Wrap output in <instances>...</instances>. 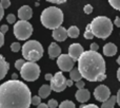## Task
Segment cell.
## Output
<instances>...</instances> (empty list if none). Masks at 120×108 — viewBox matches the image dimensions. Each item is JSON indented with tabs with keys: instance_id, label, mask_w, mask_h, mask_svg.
I'll return each instance as SVG.
<instances>
[{
	"instance_id": "obj_1",
	"label": "cell",
	"mask_w": 120,
	"mask_h": 108,
	"mask_svg": "<svg viewBox=\"0 0 120 108\" xmlns=\"http://www.w3.org/2000/svg\"><path fill=\"white\" fill-rule=\"evenodd\" d=\"M31 90L23 82L8 81L0 85V108H30Z\"/></svg>"
},
{
	"instance_id": "obj_2",
	"label": "cell",
	"mask_w": 120,
	"mask_h": 108,
	"mask_svg": "<svg viewBox=\"0 0 120 108\" xmlns=\"http://www.w3.org/2000/svg\"><path fill=\"white\" fill-rule=\"evenodd\" d=\"M78 70L82 79L89 82H101L106 79L105 62L98 52L84 51L78 59Z\"/></svg>"
},
{
	"instance_id": "obj_3",
	"label": "cell",
	"mask_w": 120,
	"mask_h": 108,
	"mask_svg": "<svg viewBox=\"0 0 120 108\" xmlns=\"http://www.w3.org/2000/svg\"><path fill=\"white\" fill-rule=\"evenodd\" d=\"M40 20L42 25L46 29L55 30L61 27L63 22V12L57 6H49L41 13Z\"/></svg>"
},
{
	"instance_id": "obj_4",
	"label": "cell",
	"mask_w": 120,
	"mask_h": 108,
	"mask_svg": "<svg viewBox=\"0 0 120 108\" xmlns=\"http://www.w3.org/2000/svg\"><path fill=\"white\" fill-rule=\"evenodd\" d=\"M90 25H91V30L94 36L101 39L108 38L113 32V22L109 17L97 16L92 20Z\"/></svg>"
},
{
	"instance_id": "obj_5",
	"label": "cell",
	"mask_w": 120,
	"mask_h": 108,
	"mask_svg": "<svg viewBox=\"0 0 120 108\" xmlns=\"http://www.w3.org/2000/svg\"><path fill=\"white\" fill-rule=\"evenodd\" d=\"M22 55L27 62H36L43 55V47L37 40H29L22 46Z\"/></svg>"
},
{
	"instance_id": "obj_6",
	"label": "cell",
	"mask_w": 120,
	"mask_h": 108,
	"mask_svg": "<svg viewBox=\"0 0 120 108\" xmlns=\"http://www.w3.org/2000/svg\"><path fill=\"white\" fill-rule=\"evenodd\" d=\"M20 75L25 81L34 82L38 79L40 75V67L36 62H25V64L20 70Z\"/></svg>"
},
{
	"instance_id": "obj_7",
	"label": "cell",
	"mask_w": 120,
	"mask_h": 108,
	"mask_svg": "<svg viewBox=\"0 0 120 108\" xmlns=\"http://www.w3.org/2000/svg\"><path fill=\"white\" fill-rule=\"evenodd\" d=\"M33 33V27L29 21L19 20L14 25V35L18 40H26Z\"/></svg>"
},
{
	"instance_id": "obj_8",
	"label": "cell",
	"mask_w": 120,
	"mask_h": 108,
	"mask_svg": "<svg viewBox=\"0 0 120 108\" xmlns=\"http://www.w3.org/2000/svg\"><path fill=\"white\" fill-rule=\"evenodd\" d=\"M50 87L55 92H61L66 88V79L64 77V75L62 74L61 71H59L55 75H53Z\"/></svg>"
},
{
	"instance_id": "obj_9",
	"label": "cell",
	"mask_w": 120,
	"mask_h": 108,
	"mask_svg": "<svg viewBox=\"0 0 120 108\" xmlns=\"http://www.w3.org/2000/svg\"><path fill=\"white\" fill-rule=\"evenodd\" d=\"M57 65L62 72H71L74 69L75 62L68 56V54H61L57 58Z\"/></svg>"
},
{
	"instance_id": "obj_10",
	"label": "cell",
	"mask_w": 120,
	"mask_h": 108,
	"mask_svg": "<svg viewBox=\"0 0 120 108\" xmlns=\"http://www.w3.org/2000/svg\"><path fill=\"white\" fill-rule=\"evenodd\" d=\"M94 96L99 102H105L111 98V91L105 85H99L94 90Z\"/></svg>"
},
{
	"instance_id": "obj_11",
	"label": "cell",
	"mask_w": 120,
	"mask_h": 108,
	"mask_svg": "<svg viewBox=\"0 0 120 108\" xmlns=\"http://www.w3.org/2000/svg\"><path fill=\"white\" fill-rule=\"evenodd\" d=\"M83 52H84V50L80 44H72L68 47V56L74 62H77Z\"/></svg>"
},
{
	"instance_id": "obj_12",
	"label": "cell",
	"mask_w": 120,
	"mask_h": 108,
	"mask_svg": "<svg viewBox=\"0 0 120 108\" xmlns=\"http://www.w3.org/2000/svg\"><path fill=\"white\" fill-rule=\"evenodd\" d=\"M32 16H33V11H32L31 6L22 5L18 10V18L20 19V20L27 21L29 19L32 18Z\"/></svg>"
},
{
	"instance_id": "obj_13",
	"label": "cell",
	"mask_w": 120,
	"mask_h": 108,
	"mask_svg": "<svg viewBox=\"0 0 120 108\" xmlns=\"http://www.w3.org/2000/svg\"><path fill=\"white\" fill-rule=\"evenodd\" d=\"M68 37V30L63 27H59L53 30V38L57 42H64Z\"/></svg>"
},
{
	"instance_id": "obj_14",
	"label": "cell",
	"mask_w": 120,
	"mask_h": 108,
	"mask_svg": "<svg viewBox=\"0 0 120 108\" xmlns=\"http://www.w3.org/2000/svg\"><path fill=\"white\" fill-rule=\"evenodd\" d=\"M75 98H76V100L78 101V102L85 103L90 100V98H91V93H90L89 90L84 89V88H83V89H78L76 91Z\"/></svg>"
},
{
	"instance_id": "obj_15",
	"label": "cell",
	"mask_w": 120,
	"mask_h": 108,
	"mask_svg": "<svg viewBox=\"0 0 120 108\" xmlns=\"http://www.w3.org/2000/svg\"><path fill=\"white\" fill-rule=\"evenodd\" d=\"M49 56L50 58H58L61 55V48L56 44V42H52V44L49 46L48 49Z\"/></svg>"
},
{
	"instance_id": "obj_16",
	"label": "cell",
	"mask_w": 120,
	"mask_h": 108,
	"mask_svg": "<svg viewBox=\"0 0 120 108\" xmlns=\"http://www.w3.org/2000/svg\"><path fill=\"white\" fill-rule=\"evenodd\" d=\"M8 69H10V64H8L5 60V58L0 54V81L5 77Z\"/></svg>"
},
{
	"instance_id": "obj_17",
	"label": "cell",
	"mask_w": 120,
	"mask_h": 108,
	"mask_svg": "<svg viewBox=\"0 0 120 108\" xmlns=\"http://www.w3.org/2000/svg\"><path fill=\"white\" fill-rule=\"evenodd\" d=\"M117 53V47L116 45L109 42L103 47V54L105 56H114Z\"/></svg>"
},
{
	"instance_id": "obj_18",
	"label": "cell",
	"mask_w": 120,
	"mask_h": 108,
	"mask_svg": "<svg viewBox=\"0 0 120 108\" xmlns=\"http://www.w3.org/2000/svg\"><path fill=\"white\" fill-rule=\"evenodd\" d=\"M51 91H52V89H51L50 85H42L39 88L38 93H39V96L41 99H46L51 94Z\"/></svg>"
},
{
	"instance_id": "obj_19",
	"label": "cell",
	"mask_w": 120,
	"mask_h": 108,
	"mask_svg": "<svg viewBox=\"0 0 120 108\" xmlns=\"http://www.w3.org/2000/svg\"><path fill=\"white\" fill-rule=\"evenodd\" d=\"M70 76H71V79L73 82H78V81H81L82 79V76H81L80 72H79L78 68H74L72 71L70 72Z\"/></svg>"
},
{
	"instance_id": "obj_20",
	"label": "cell",
	"mask_w": 120,
	"mask_h": 108,
	"mask_svg": "<svg viewBox=\"0 0 120 108\" xmlns=\"http://www.w3.org/2000/svg\"><path fill=\"white\" fill-rule=\"evenodd\" d=\"M116 104V96H111V98L104 103H102L100 108H114Z\"/></svg>"
},
{
	"instance_id": "obj_21",
	"label": "cell",
	"mask_w": 120,
	"mask_h": 108,
	"mask_svg": "<svg viewBox=\"0 0 120 108\" xmlns=\"http://www.w3.org/2000/svg\"><path fill=\"white\" fill-rule=\"evenodd\" d=\"M68 36L71 38H77L79 36V29L76 25H72L68 30Z\"/></svg>"
},
{
	"instance_id": "obj_22",
	"label": "cell",
	"mask_w": 120,
	"mask_h": 108,
	"mask_svg": "<svg viewBox=\"0 0 120 108\" xmlns=\"http://www.w3.org/2000/svg\"><path fill=\"white\" fill-rule=\"evenodd\" d=\"M58 108H76V106H75V104L72 101L66 100V101H63L58 106Z\"/></svg>"
},
{
	"instance_id": "obj_23",
	"label": "cell",
	"mask_w": 120,
	"mask_h": 108,
	"mask_svg": "<svg viewBox=\"0 0 120 108\" xmlns=\"http://www.w3.org/2000/svg\"><path fill=\"white\" fill-rule=\"evenodd\" d=\"M84 38L85 39H93L94 38V34L92 33V30H91V25H86V29H85V32H84Z\"/></svg>"
},
{
	"instance_id": "obj_24",
	"label": "cell",
	"mask_w": 120,
	"mask_h": 108,
	"mask_svg": "<svg viewBox=\"0 0 120 108\" xmlns=\"http://www.w3.org/2000/svg\"><path fill=\"white\" fill-rule=\"evenodd\" d=\"M109 3H110V5L113 6L115 10L120 11V0H110Z\"/></svg>"
},
{
	"instance_id": "obj_25",
	"label": "cell",
	"mask_w": 120,
	"mask_h": 108,
	"mask_svg": "<svg viewBox=\"0 0 120 108\" xmlns=\"http://www.w3.org/2000/svg\"><path fill=\"white\" fill-rule=\"evenodd\" d=\"M41 103V98H40L39 96H32V100H31V104L33 105H36V106H38V105Z\"/></svg>"
},
{
	"instance_id": "obj_26",
	"label": "cell",
	"mask_w": 120,
	"mask_h": 108,
	"mask_svg": "<svg viewBox=\"0 0 120 108\" xmlns=\"http://www.w3.org/2000/svg\"><path fill=\"white\" fill-rule=\"evenodd\" d=\"M24 64H25L24 59H17L16 62H15V68L18 69V70H21V68L23 67Z\"/></svg>"
},
{
	"instance_id": "obj_27",
	"label": "cell",
	"mask_w": 120,
	"mask_h": 108,
	"mask_svg": "<svg viewBox=\"0 0 120 108\" xmlns=\"http://www.w3.org/2000/svg\"><path fill=\"white\" fill-rule=\"evenodd\" d=\"M21 46L19 42H13L12 45H11V50L13 51V52H18L19 50H20Z\"/></svg>"
},
{
	"instance_id": "obj_28",
	"label": "cell",
	"mask_w": 120,
	"mask_h": 108,
	"mask_svg": "<svg viewBox=\"0 0 120 108\" xmlns=\"http://www.w3.org/2000/svg\"><path fill=\"white\" fill-rule=\"evenodd\" d=\"M48 106L49 108H56L58 107V102L56 100H54V99H52V100H50L48 102Z\"/></svg>"
},
{
	"instance_id": "obj_29",
	"label": "cell",
	"mask_w": 120,
	"mask_h": 108,
	"mask_svg": "<svg viewBox=\"0 0 120 108\" xmlns=\"http://www.w3.org/2000/svg\"><path fill=\"white\" fill-rule=\"evenodd\" d=\"M6 20H8V23H16V17H15L14 14H8V17H6Z\"/></svg>"
},
{
	"instance_id": "obj_30",
	"label": "cell",
	"mask_w": 120,
	"mask_h": 108,
	"mask_svg": "<svg viewBox=\"0 0 120 108\" xmlns=\"http://www.w3.org/2000/svg\"><path fill=\"white\" fill-rule=\"evenodd\" d=\"M83 11H84L85 14H91L92 12H93V6L91 5V4H85L84 8H83Z\"/></svg>"
},
{
	"instance_id": "obj_31",
	"label": "cell",
	"mask_w": 120,
	"mask_h": 108,
	"mask_svg": "<svg viewBox=\"0 0 120 108\" xmlns=\"http://www.w3.org/2000/svg\"><path fill=\"white\" fill-rule=\"evenodd\" d=\"M0 4H1V6L3 8H8V6L11 5V2H10V0H1Z\"/></svg>"
},
{
	"instance_id": "obj_32",
	"label": "cell",
	"mask_w": 120,
	"mask_h": 108,
	"mask_svg": "<svg viewBox=\"0 0 120 108\" xmlns=\"http://www.w3.org/2000/svg\"><path fill=\"white\" fill-rule=\"evenodd\" d=\"M8 31V27L6 25H2L1 27H0V32H1L3 35H4V34H5Z\"/></svg>"
},
{
	"instance_id": "obj_33",
	"label": "cell",
	"mask_w": 120,
	"mask_h": 108,
	"mask_svg": "<svg viewBox=\"0 0 120 108\" xmlns=\"http://www.w3.org/2000/svg\"><path fill=\"white\" fill-rule=\"evenodd\" d=\"M76 86L78 89H83V88H84V82H83L82 79H81V81H78L76 83Z\"/></svg>"
},
{
	"instance_id": "obj_34",
	"label": "cell",
	"mask_w": 120,
	"mask_h": 108,
	"mask_svg": "<svg viewBox=\"0 0 120 108\" xmlns=\"http://www.w3.org/2000/svg\"><path fill=\"white\" fill-rule=\"evenodd\" d=\"M98 49H99V46H98L97 44H95V42L91 44V51H94V52H97Z\"/></svg>"
},
{
	"instance_id": "obj_35",
	"label": "cell",
	"mask_w": 120,
	"mask_h": 108,
	"mask_svg": "<svg viewBox=\"0 0 120 108\" xmlns=\"http://www.w3.org/2000/svg\"><path fill=\"white\" fill-rule=\"evenodd\" d=\"M80 108H99V107L94 104H87V105H84V106H81Z\"/></svg>"
},
{
	"instance_id": "obj_36",
	"label": "cell",
	"mask_w": 120,
	"mask_h": 108,
	"mask_svg": "<svg viewBox=\"0 0 120 108\" xmlns=\"http://www.w3.org/2000/svg\"><path fill=\"white\" fill-rule=\"evenodd\" d=\"M4 45V35L0 32V47H2Z\"/></svg>"
},
{
	"instance_id": "obj_37",
	"label": "cell",
	"mask_w": 120,
	"mask_h": 108,
	"mask_svg": "<svg viewBox=\"0 0 120 108\" xmlns=\"http://www.w3.org/2000/svg\"><path fill=\"white\" fill-rule=\"evenodd\" d=\"M116 103L120 106V89L118 90V92H117V96H116Z\"/></svg>"
},
{
	"instance_id": "obj_38",
	"label": "cell",
	"mask_w": 120,
	"mask_h": 108,
	"mask_svg": "<svg viewBox=\"0 0 120 108\" xmlns=\"http://www.w3.org/2000/svg\"><path fill=\"white\" fill-rule=\"evenodd\" d=\"M114 25H116V27H120V18L119 17H116V18H115V21H114Z\"/></svg>"
},
{
	"instance_id": "obj_39",
	"label": "cell",
	"mask_w": 120,
	"mask_h": 108,
	"mask_svg": "<svg viewBox=\"0 0 120 108\" xmlns=\"http://www.w3.org/2000/svg\"><path fill=\"white\" fill-rule=\"evenodd\" d=\"M50 2H52V3H56V4H60V3H64V0H60V1H57V0H49Z\"/></svg>"
},
{
	"instance_id": "obj_40",
	"label": "cell",
	"mask_w": 120,
	"mask_h": 108,
	"mask_svg": "<svg viewBox=\"0 0 120 108\" xmlns=\"http://www.w3.org/2000/svg\"><path fill=\"white\" fill-rule=\"evenodd\" d=\"M52 79H53V75L52 74H51V73H46V74H45V79H46V81H52Z\"/></svg>"
},
{
	"instance_id": "obj_41",
	"label": "cell",
	"mask_w": 120,
	"mask_h": 108,
	"mask_svg": "<svg viewBox=\"0 0 120 108\" xmlns=\"http://www.w3.org/2000/svg\"><path fill=\"white\" fill-rule=\"evenodd\" d=\"M4 15V8L1 6V4H0V20L2 19V17H3Z\"/></svg>"
},
{
	"instance_id": "obj_42",
	"label": "cell",
	"mask_w": 120,
	"mask_h": 108,
	"mask_svg": "<svg viewBox=\"0 0 120 108\" xmlns=\"http://www.w3.org/2000/svg\"><path fill=\"white\" fill-rule=\"evenodd\" d=\"M37 108H49V106H48V104H44V103H40V104L37 106Z\"/></svg>"
},
{
	"instance_id": "obj_43",
	"label": "cell",
	"mask_w": 120,
	"mask_h": 108,
	"mask_svg": "<svg viewBox=\"0 0 120 108\" xmlns=\"http://www.w3.org/2000/svg\"><path fill=\"white\" fill-rule=\"evenodd\" d=\"M73 86V81L72 79H66V87H71Z\"/></svg>"
},
{
	"instance_id": "obj_44",
	"label": "cell",
	"mask_w": 120,
	"mask_h": 108,
	"mask_svg": "<svg viewBox=\"0 0 120 108\" xmlns=\"http://www.w3.org/2000/svg\"><path fill=\"white\" fill-rule=\"evenodd\" d=\"M12 77H13V81H18V75H17L16 73H14V74L12 75Z\"/></svg>"
},
{
	"instance_id": "obj_45",
	"label": "cell",
	"mask_w": 120,
	"mask_h": 108,
	"mask_svg": "<svg viewBox=\"0 0 120 108\" xmlns=\"http://www.w3.org/2000/svg\"><path fill=\"white\" fill-rule=\"evenodd\" d=\"M117 79H118V81L120 82V68L117 70Z\"/></svg>"
},
{
	"instance_id": "obj_46",
	"label": "cell",
	"mask_w": 120,
	"mask_h": 108,
	"mask_svg": "<svg viewBox=\"0 0 120 108\" xmlns=\"http://www.w3.org/2000/svg\"><path fill=\"white\" fill-rule=\"evenodd\" d=\"M116 62H117V64H118L119 66H120V56H119L118 58H117V60H116Z\"/></svg>"
}]
</instances>
